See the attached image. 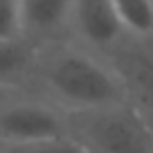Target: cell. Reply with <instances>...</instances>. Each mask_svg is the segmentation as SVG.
I'll use <instances>...</instances> for the list:
<instances>
[{
    "mask_svg": "<svg viewBox=\"0 0 153 153\" xmlns=\"http://www.w3.org/2000/svg\"><path fill=\"white\" fill-rule=\"evenodd\" d=\"M27 88L63 113L126 101L108 61L70 38L38 45Z\"/></svg>",
    "mask_w": 153,
    "mask_h": 153,
    "instance_id": "1",
    "label": "cell"
},
{
    "mask_svg": "<svg viewBox=\"0 0 153 153\" xmlns=\"http://www.w3.org/2000/svg\"><path fill=\"white\" fill-rule=\"evenodd\" d=\"M63 128L88 153H153V124L128 101L68 110Z\"/></svg>",
    "mask_w": 153,
    "mask_h": 153,
    "instance_id": "2",
    "label": "cell"
},
{
    "mask_svg": "<svg viewBox=\"0 0 153 153\" xmlns=\"http://www.w3.org/2000/svg\"><path fill=\"white\" fill-rule=\"evenodd\" d=\"M65 133L63 110L29 88H0V144H20Z\"/></svg>",
    "mask_w": 153,
    "mask_h": 153,
    "instance_id": "3",
    "label": "cell"
},
{
    "mask_svg": "<svg viewBox=\"0 0 153 153\" xmlns=\"http://www.w3.org/2000/svg\"><path fill=\"white\" fill-rule=\"evenodd\" d=\"M104 59L120 79L126 101L153 124V36L126 34Z\"/></svg>",
    "mask_w": 153,
    "mask_h": 153,
    "instance_id": "4",
    "label": "cell"
},
{
    "mask_svg": "<svg viewBox=\"0 0 153 153\" xmlns=\"http://www.w3.org/2000/svg\"><path fill=\"white\" fill-rule=\"evenodd\" d=\"M126 36L110 0H74L70 18V41L104 56Z\"/></svg>",
    "mask_w": 153,
    "mask_h": 153,
    "instance_id": "5",
    "label": "cell"
},
{
    "mask_svg": "<svg viewBox=\"0 0 153 153\" xmlns=\"http://www.w3.org/2000/svg\"><path fill=\"white\" fill-rule=\"evenodd\" d=\"M74 0H20V32L32 43L43 45L70 38Z\"/></svg>",
    "mask_w": 153,
    "mask_h": 153,
    "instance_id": "6",
    "label": "cell"
},
{
    "mask_svg": "<svg viewBox=\"0 0 153 153\" xmlns=\"http://www.w3.org/2000/svg\"><path fill=\"white\" fill-rule=\"evenodd\" d=\"M38 45L29 38H0V88H27Z\"/></svg>",
    "mask_w": 153,
    "mask_h": 153,
    "instance_id": "7",
    "label": "cell"
},
{
    "mask_svg": "<svg viewBox=\"0 0 153 153\" xmlns=\"http://www.w3.org/2000/svg\"><path fill=\"white\" fill-rule=\"evenodd\" d=\"M122 27L131 36H153V0H110Z\"/></svg>",
    "mask_w": 153,
    "mask_h": 153,
    "instance_id": "8",
    "label": "cell"
},
{
    "mask_svg": "<svg viewBox=\"0 0 153 153\" xmlns=\"http://www.w3.org/2000/svg\"><path fill=\"white\" fill-rule=\"evenodd\" d=\"M9 153H88L79 142L70 135H52L43 140H32V142H20V144H2Z\"/></svg>",
    "mask_w": 153,
    "mask_h": 153,
    "instance_id": "9",
    "label": "cell"
},
{
    "mask_svg": "<svg viewBox=\"0 0 153 153\" xmlns=\"http://www.w3.org/2000/svg\"><path fill=\"white\" fill-rule=\"evenodd\" d=\"M20 34V0H0V38Z\"/></svg>",
    "mask_w": 153,
    "mask_h": 153,
    "instance_id": "10",
    "label": "cell"
},
{
    "mask_svg": "<svg viewBox=\"0 0 153 153\" xmlns=\"http://www.w3.org/2000/svg\"><path fill=\"white\" fill-rule=\"evenodd\" d=\"M0 153H9V151H7V149L2 146V144H0Z\"/></svg>",
    "mask_w": 153,
    "mask_h": 153,
    "instance_id": "11",
    "label": "cell"
}]
</instances>
